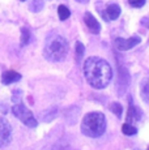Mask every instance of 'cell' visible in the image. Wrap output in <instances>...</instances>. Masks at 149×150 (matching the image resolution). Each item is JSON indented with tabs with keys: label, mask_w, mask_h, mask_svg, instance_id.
<instances>
[{
	"label": "cell",
	"mask_w": 149,
	"mask_h": 150,
	"mask_svg": "<svg viewBox=\"0 0 149 150\" xmlns=\"http://www.w3.org/2000/svg\"><path fill=\"white\" fill-rule=\"evenodd\" d=\"M21 1H25V0H21Z\"/></svg>",
	"instance_id": "ffe728a7"
},
{
	"label": "cell",
	"mask_w": 149,
	"mask_h": 150,
	"mask_svg": "<svg viewBox=\"0 0 149 150\" xmlns=\"http://www.w3.org/2000/svg\"><path fill=\"white\" fill-rule=\"evenodd\" d=\"M84 74L87 81L96 89H104L113 79V69L106 60L92 56L85 60Z\"/></svg>",
	"instance_id": "6da1fadb"
},
{
	"label": "cell",
	"mask_w": 149,
	"mask_h": 150,
	"mask_svg": "<svg viewBox=\"0 0 149 150\" xmlns=\"http://www.w3.org/2000/svg\"><path fill=\"white\" fill-rule=\"evenodd\" d=\"M84 21H85V25H87L88 29H89L92 33H94V34L99 33V30H101V25H99V22L97 21V18L90 12H85Z\"/></svg>",
	"instance_id": "52a82bcc"
},
{
	"label": "cell",
	"mask_w": 149,
	"mask_h": 150,
	"mask_svg": "<svg viewBox=\"0 0 149 150\" xmlns=\"http://www.w3.org/2000/svg\"><path fill=\"white\" fill-rule=\"evenodd\" d=\"M106 14L109 20H116L120 16V7L118 4H110L106 9Z\"/></svg>",
	"instance_id": "30bf717a"
},
{
	"label": "cell",
	"mask_w": 149,
	"mask_h": 150,
	"mask_svg": "<svg viewBox=\"0 0 149 150\" xmlns=\"http://www.w3.org/2000/svg\"><path fill=\"white\" fill-rule=\"evenodd\" d=\"M140 117H141V112L137 107L131 103L130 105V108L127 111V123H133V122H139Z\"/></svg>",
	"instance_id": "9c48e42d"
},
{
	"label": "cell",
	"mask_w": 149,
	"mask_h": 150,
	"mask_svg": "<svg viewBox=\"0 0 149 150\" xmlns=\"http://www.w3.org/2000/svg\"><path fill=\"white\" fill-rule=\"evenodd\" d=\"M58 14H59V18L62 20V21H64V20H67L68 17L71 16V12H70V9H68L65 5H59Z\"/></svg>",
	"instance_id": "4fadbf2b"
},
{
	"label": "cell",
	"mask_w": 149,
	"mask_h": 150,
	"mask_svg": "<svg viewBox=\"0 0 149 150\" xmlns=\"http://www.w3.org/2000/svg\"><path fill=\"white\" fill-rule=\"evenodd\" d=\"M106 131V117L102 112H89L81 122V132L88 137H101Z\"/></svg>",
	"instance_id": "3957f363"
},
{
	"label": "cell",
	"mask_w": 149,
	"mask_h": 150,
	"mask_svg": "<svg viewBox=\"0 0 149 150\" xmlns=\"http://www.w3.org/2000/svg\"><path fill=\"white\" fill-rule=\"evenodd\" d=\"M148 150H149V149H148Z\"/></svg>",
	"instance_id": "44dd1931"
},
{
	"label": "cell",
	"mask_w": 149,
	"mask_h": 150,
	"mask_svg": "<svg viewBox=\"0 0 149 150\" xmlns=\"http://www.w3.org/2000/svg\"><path fill=\"white\" fill-rule=\"evenodd\" d=\"M84 52H85V47L81 42H77L76 43V54H77V59H81L84 56Z\"/></svg>",
	"instance_id": "e0dca14e"
},
{
	"label": "cell",
	"mask_w": 149,
	"mask_h": 150,
	"mask_svg": "<svg viewBox=\"0 0 149 150\" xmlns=\"http://www.w3.org/2000/svg\"><path fill=\"white\" fill-rule=\"evenodd\" d=\"M30 41V31L26 28L21 29V46H26Z\"/></svg>",
	"instance_id": "5bb4252c"
},
{
	"label": "cell",
	"mask_w": 149,
	"mask_h": 150,
	"mask_svg": "<svg viewBox=\"0 0 149 150\" xmlns=\"http://www.w3.org/2000/svg\"><path fill=\"white\" fill-rule=\"evenodd\" d=\"M140 96L145 103H149V79H145L141 82V88H140Z\"/></svg>",
	"instance_id": "8fae6325"
},
{
	"label": "cell",
	"mask_w": 149,
	"mask_h": 150,
	"mask_svg": "<svg viewBox=\"0 0 149 150\" xmlns=\"http://www.w3.org/2000/svg\"><path fill=\"white\" fill-rule=\"evenodd\" d=\"M46 59L50 62H62L68 54V42L59 34H51L47 37L43 47Z\"/></svg>",
	"instance_id": "7a4b0ae2"
},
{
	"label": "cell",
	"mask_w": 149,
	"mask_h": 150,
	"mask_svg": "<svg viewBox=\"0 0 149 150\" xmlns=\"http://www.w3.org/2000/svg\"><path fill=\"white\" fill-rule=\"evenodd\" d=\"M12 112H13V115H15L17 119L21 120V122L24 123L26 127L34 128V127H37V124H38L37 123V120H35V117H34L33 114H31V111L26 107V106L22 105V103H18V105L13 106Z\"/></svg>",
	"instance_id": "277c9868"
},
{
	"label": "cell",
	"mask_w": 149,
	"mask_h": 150,
	"mask_svg": "<svg viewBox=\"0 0 149 150\" xmlns=\"http://www.w3.org/2000/svg\"><path fill=\"white\" fill-rule=\"evenodd\" d=\"M21 80V74L17 73L15 71H8V72H4L1 76V82L4 85H9V83H13V82H17Z\"/></svg>",
	"instance_id": "ba28073f"
},
{
	"label": "cell",
	"mask_w": 149,
	"mask_h": 150,
	"mask_svg": "<svg viewBox=\"0 0 149 150\" xmlns=\"http://www.w3.org/2000/svg\"><path fill=\"white\" fill-rule=\"evenodd\" d=\"M42 8H43V3H42L41 0H34L30 5V9L33 11V12H39Z\"/></svg>",
	"instance_id": "2e32d148"
},
{
	"label": "cell",
	"mask_w": 149,
	"mask_h": 150,
	"mask_svg": "<svg viewBox=\"0 0 149 150\" xmlns=\"http://www.w3.org/2000/svg\"><path fill=\"white\" fill-rule=\"evenodd\" d=\"M122 131H123V133L127 134V136H133V134H136V133H137V129L135 128V127H133L131 123H126V124H123Z\"/></svg>",
	"instance_id": "7c38bea8"
},
{
	"label": "cell",
	"mask_w": 149,
	"mask_h": 150,
	"mask_svg": "<svg viewBox=\"0 0 149 150\" xmlns=\"http://www.w3.org/2000/svg\"><path fill=\"white\" fill-rule=\"evenodd\" d=\"M110 110L113 111V114H115V115H116V116H120V115H122V112H123L122 105H120V103H116V102H114L113 105H111Z\"/></svg>",
	"instance_id": "9a60e30c"
},
{
	"label": "cell",
	"mask_w": 149,
	"mask_h": 150,
	"mask_svg": "<svg viewBox=\"0 0 149 150\" xmlns=\"http://www.w3.org/2000/svg\"><path fill=\"white\" fill-rule=\"evenodd\" d=\"M12 140V127L5 117L0 116V148L9 145Z\"/></svg>",
	"instance_id": "5b68a950"
},
{
	"label": "cell",
	"mask_w": 149,
	"mask_h": 150,
	"mask_svg": "<svg viewBox=\"0 0 149 150\" xmlns=\"http://www.w3.org/2000/svg\"><path fill=\"white\" fill-rule=\"evenodd\" d=\"M76 1H79V3H88L89 0H76Z\"/></svg>",
	"instance_id": "d6986e66"
},
{
	"label": "cell",
	"mask_w": 149,
	"mask_h": 150,
	"mask_svg": "<svg viewBox=\"0 0 149 150\" xmlns=\"http://www.w3.org/2000/svg\"><path fill=\"white\" fill-rule=\"evenodd\" d=\"M141 42V38L137 35H133L128 39H124V38H116L115 41V45L118 47V50L120 51H127V50H131L135 46H137L139 43Z\"/></svg>",
	"instance_id": "8992f818"
},
{
	"label": "cell",
	"mask_w": 149,
	"mask_h": 150,
	"mask_svg": "<svg viewBox=\"0 0 149 150\" xmlns=\"http://www.w3.org/2000/svg\"><path fill=\"white\" fill-rule=\"evenodd\" d=\"M145 1H147V0H128L130 5L133 8H141L143 5L145 4Z\"/></svg>",
	"instance_id": "ac0fdd59"
}]
</instances>
